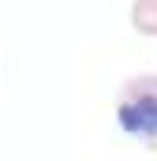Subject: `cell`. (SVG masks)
<instances>
[{
    "label": "cell",
    "mask_w": 157,
    "mask_h": 161,
    "mask_svg": "<svg viewBox=\"0 0 157 161\" xmlns=\"http://www.w3.org/2000/svg\"><path fill=\"white\" fill-rule=\"evenodd\" d=\"M131 26L146 38H157V0H131Z\"/></svg>",
    "instance_id": "cell-2"
},
{
    "label": "cell",
    "mask_w": 157,
    "mask_h": 161,
    "mask_svg": "<svg viewBox=\"0 0 157 161\" xmlns=\"http://www.w3.org/2000/svg\"><path fill=\"white\" fill-rule=\"evenodd\" d=\"M116 124L127 139L157 150V75H135L120 86Z\"/></svg>",
    "instance_id": "cell-1"
}]
</instances>
